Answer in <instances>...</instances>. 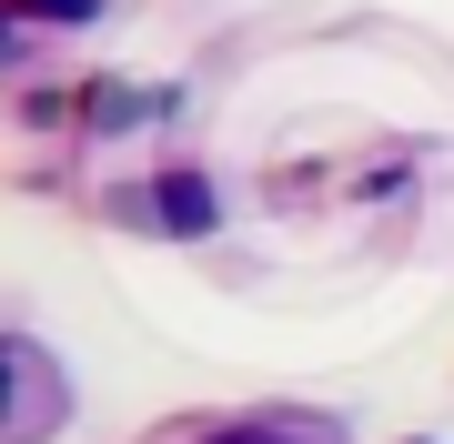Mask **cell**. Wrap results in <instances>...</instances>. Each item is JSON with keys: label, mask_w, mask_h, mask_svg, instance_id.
<instances>
[{"label": "cell", "mask_w": 454, "mask_h": 444, "mask_svg": "<svg viewBox=\"0 0 454 444\" xmlns=\"http://www.w3.org/2000/svg\"><path fill=\"white\" fill-rule=\"evenodd\" d=\"M152 222H162V232H212L223 202H212L202 172H172V182H152Z\"/></svg>", "instance_id": "6da1fadb"}, {"label": "cell", "mask_w": 454, "mask_h": 444, "mask_svg": "<svg viewBox=\"0 0 454 444\" xmlns=\"http://www.w3.org/2000/svg\"><path fill=\"white\" fill-rule=\"evenodd\" d=\"M0 11H11L20 31H31V20H71V31H82V20L101 11V0H0Z\"/></svg>", "instance_id": "7a4b0ae2"}, {"label": "cell", "mask_w": 454, "mask_h": 444, "mask_svg": "<svg viewBox=\"0 0 454 444\" xmlns=\"http://www.w3.org/2000/svg\"><path fill=\"white\" fill-rule=\"evenodd\" d=\"M202 444H283L273 425H223V434H202Z\"/></svg>", "instance_id": "3957f363"}]
</instances>
